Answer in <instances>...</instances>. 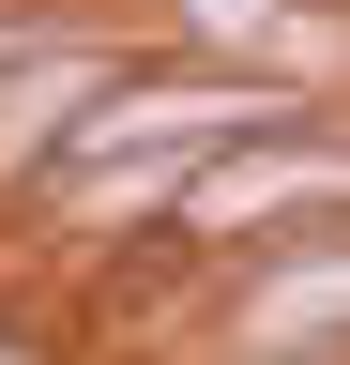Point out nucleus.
<instances>
[{"mask_svg":"<svg viewBox=\"0 0 350 365\" xmlns=\"http://www.w3.org/2000/svg\"><path fill=\"white\" fill-rule=\"evenodd\" d=\"M304 213H350V153H304V137H229L198 182H183V228L198 244H289Z\"/></svg>","mask_w":350,"mask_h":365,"instance_id":"f257e3e1","label":"nucleus"}]
</instances>
